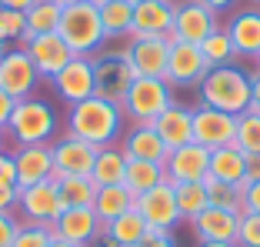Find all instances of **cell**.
I'll use <instances>...</instances> for the list:
<instances>
[{
  "instance_id": "obj_28",
  "label": "cell",
  "mask_w": 260,
  "mask_h": 247,
  "mask_svg": "<svg viewBox=\"0 0 260 247\" xmlns=\"http://www.w3.org/2000/svg\"><path fill=\"white\" fill-rule=\"evenodd\" d=\"M167 180V170H164V164H153V161H134V157H127V174H123V187H127L134 197L144 191H150V187L164 184Z\"/></svg>"
},
{
  "instance_id": "obj_34",
  "label": "cell",
  "mask_w": 260,
  "mask_h": 247,
  "mask_svg": "<svg viewBox=\"0 0 260 247\" xmlns=\"http://www.w3.org/2000/svg\"><path fill=\"white\" fill-rule=\"evenodd\" d=\"M204 187H207L210 207L230 210V214H244V191H240V184H223V180L204 177Z\"/></svg>"
},
{
  "instance_id": "obj_6",
  "label": "cell",
  "mask_w": 260,
  "mask_h": 247,
  "mask_svg": "<svg viewBox=\"0 0 260 247\" xmlns=\"http://www.w3.org/2000/svg\"><path fill=\"white\" fill-rule=\"evenodd\" d=\"M137 80L130 60L123 57V50H107V54H93V94L104 101L123 104L130 84Z\"/></svg>"
},
{
  "instance_id": "obj_3",
  "label": "cell",
  "mask_w": 260,
  "mask_h": 247,
  "mask_svg": "<svg viewBox=\"0 0 260 247\" xmlns=\"http://www.w3.org/2000/svg\"><path fill=\"white\" fill-rule=\"evenodd\" d=\"M7 140L14 147H30V144H54V137L60 134V117H57L54 104L47 97H27L17 101L14 114L7 120Z\"/></svg>"
},
{
  "instance_id": "obj_16",
  "label": "cell",
  "mask_w": 260,
  "mask_h": 247,
  "mask_svg": "<svg viewBox=\"0 0 260 247\" xmlns=\"http://www.w3.org/2000/svg\"><path fill=\"white\" fill-rule=\"evenodd\" d=\"M23 50H27V57L34 60V67H37V74L44 80H50L54 74H60V70L74 60V50L63 44V37L57 30H50V34H34V37L27 40V47H23Z\"/></svg>"
},
{
  "instance_id": "obj_49",
  "label": "cell",
  "mask_w": 260,
  "mask_h": 247,
  "mask_svg": "<svg viewBox=\"0 0 260 247\" xmlns=\"http://www.w3.org/2000/svg\"><path fill=\"white\" fill-rule=\"evenodd\" d=\"M30 4H34V0H0V7H4V10H20V14H27Z\"/></svg>"
},
{
  "instance_id": "obj_56",
  "label": "cell",
  "mask_w": 260,
  "mask_h": 247,
  "mask_svg": "<svg viewBox=\"0 0 260 247\" xmlns=\"http://www.w3.org/2000/svg\"><path fill=\"white\" fill-rule=\"evenodd\" d=\"M127 4H134V7H137V4H140V0H127Z\"/></svg>"
},
{
  "instance_id": "obj_40",
  "label": "cell",
  "mask_w": 260,
  "mask_h": 247,
  "mask_svg": "<svg viewBox=\"0 0 260 247\" xmlns=\"http://www.w3.org/2000/svg\"><path fill=\"white\" fill-rule=\"evenodd\" d=\"M17 204H20V187L0 184V214H17Z\"/></svg>"
},
{
  "instance_id": "obj_48",
  "label": "cell",
  "mask_w": 260,
  "mask_h": 247,
  "mask_svg": "<svg viewBox=\"0 0 260 247\" xmlns=\"http://www.w3.org/2000/svg\"><path fill=\"white\" fill-rule=\"evenodd\" d=\"M253 180H260V154H247V177H244V184H253Z\"/></svg>"
},
{
  "instance_id": "obj_10",
  "label": "cell",
  "mask_w": 260,
  "mask_h": 247,
  "mask_svg": "<svg viewBox=\"0 0 260 247\" xmlns=\"http://www.w3.org/2000/svg\"><path fill=\"white\" fill-rule=\"evenodd\" d=\"M44 77L37 74L34 60L27 57V50L14 47L0 57V90H7L14 101H27V97H37Z\"/></svg>"
},
{
  "instance_id": "obj_11",
  "label": "cell",
  "mask_w": 260,
  "mask_h": 247,
  "mask_svg": "<svg viewBox=\"0 0 260 247\" xmlns=\"http://www.w3.org/2000/svg\"><path fill=\"white\" fill-rule=\"evenodd\" d=\"M50 150H54V177H90V167L97 161L100 147L60 131L50 144Z\"/></svg>"
},
{
  "instance_id": "obj_31",
  "label": "cell",
  "mask_w": 260,
  "mask_h": 247,
  "mask_svg": "<svg viewBox=\"0 0 260 247\" xmlns=\"http://www.w3.org/2000/svg\"><path fill=\"white\" fill-rule=\"evenodd\" d=\"M60 14H63V7L57 4V0H34L30 7H27V14H23V20H27V34L34 37V34L57 30Z\"/></svg>"
},
{
  "instance_id": "obj_1",
  "label": "cell",
  "mask_w": 260,
  "mask_h": 247,
  "mask_svg": "<svg viewBox=\"0 0 260 247\" xmlns=\"http://www.w3.org/2000/svg\"><path fill=\"white\" fill-rule=\"evenodd\" d=\"M63 131L87 140V144H93V147H110V144H120L123 131H127V117H123L120 104L104 101V97L93 94L87 101L67 107Z\"/></svg>"
},
{
  "instance_id": "obj_8",
  "label": "cell",
  "mask_w": 260,
  "mask_h": 247,
  "mask_svg": "<svg viewBox=\"0 0 260 247\" xmlns=\"http://www.w3.org/2000/svg\"><path fill=\"white\" fill-rule=\"evenodd\" d=\"M210 64L200 54V44H180V40H170V54H167V80L174 90H197L200 80L207 77Z\"/></svg>"
},
{
  "instance_id": "obj_58",
  "label": "cell",
  "mask_w": 260,
  "mask_h": 247,
  "mask_svg": "<svg viewBox=\"0 0 260 247\" xmlns=\"http://www.w3.org/2000/svg\"><path fill=\"white\" fill-rule=\"evenodd\" d=\"M253 60H257V67H260V54H257V57H253Z\"/></svg>"
},
{
  "instance_id": "obj_22",
  "label": "cell",
  "mask_w": 260,
  "mask_h": 247,
  "mask_svg": "<svg viewBox=\"0 0 260 247\" xmlns=\"http://www.w3.org/2000/svg\"><path fill=\"white\" fill-rule=\"evenodd\" d=\"M120 150L134 161H153V164H164L170 154L160 134L153 131V123H130L120 137Z\"/></svg>"
},
{
  "instance_id": "obj_24",
  "label": "cell",
  "mask_w": 260,
  "mask_h": 247,
  "mask_svg": "<svg viewBox=\"0 0 260 247\" xmlns=\"http://www.w3.org/2000/svg\"><path fill=\"white\" fill-rule=\"evenodd\" d=\"M153 131L160 134V140L167 144V150H177L193 140V107L187 104H174L167 107L157 120H153Z\"/></svg>"
},
{
  "instance_id": "obj_13",
  "label": "cell",
  "mask_w": 260,
  "mask_h": 247,
  "mask_svg": "<svg viewBox=\"0 0 260 247\" xmlns=\"http://www.w3.org/2000/svg\"><path fill=\"white\" fill-rule=\"evenodd\" d=\"M234 137H237V117L234 114L193 104V140L197 144H204L207 150H217V147L234 144Z\"/></svg>"
},
{
  "instance_id": "obj_19",
  "label": "cell",
  "mask_w": 260,
  "mask_h": 247,
  "mask_svg": "<svg viewBox=\"0 0 260 247\" xmlns=\"http://www.w3.org/2000/svg\"><path fill=\"white\" fill-rule=\"evenodd\" d=\"M10 154H14V170H17V187L20 191L54 177V150H50V144L14 147Z\"/></svg>"
},
{
  "instance_id": "obj_5",
  "label": "cell",
  "mask_w": 260,
  "mask_h": 247,
  "mask_svg": "<svg viewBox=\"0 0 260 247\" xmlns=\"http://www.w3.org/2000/svg\"><path fill=\"white\" fill-rule=\"evenodd\" d=\"M174 94L177 90L164 77H137L134 84H130L123 104H120L123 117H127L130 123H153L167 107L177 104Z\"/></svg>"
},
{
  "instance_id": "obj_59",
  "label": "cell",
  "mask_w": 260,
  "mask_h": 247,
  "mask_svg": "<svg viewBox=\"0 0 260 247\" xmlns=\"http://www.w3.org/2000/svg\"><path fill=\"white\" fill-rule=\"evenodd\" d=\"M174 4H177V0H174Z\"/></svg>"
},
{
  "instance_id": "obj_23",
  "label": "cell",
  "mask_w": 260,
  "mask_h": 247,
  "mask_svg": "<svg viewBox=\"0 0 260 247\" xmlns=\"http://www.w3.org/2000/svg\"><path fill=\"white\" fill-rule=\"evenodd\" d=\"M237 227H240V214H230V210H220V207H207L190 221V231L197 244H207V240L234 244L237 240Z\"/></svg>"
},
{
  "instance_id": "obj_41",
  "label": "cell",
  "mask_w": 260,
  "mask_h": 247,
  "mask_svg": "<svg viewBox=\"0 0 260 247\" xmlns=\"http://www.w3.org/2000/svg\"><path fill=\"white\" fill-rule=\"evenodd\" d=\"M134 247H177V237L170 231H147Z\"/></svg>"
},
{
  "instance_id": "obj_37",
  "label": "cell",
  "mask_w": 260,
  "mask_h": 247,
  "mask_svg": "<svg viewBox=\"0 0 260 247\" xmlns=\"http://www.w3.org/2000/svg\"><path fill=\"white\" fill-rule=\"evenodd\" d=\"M234 144L244 154H260V114L247 107L244 114H237V137Z\"/></svg>"
},
{
  "instance_id": "obj_29",
  "label": "cell",
  "mask_w": 260,
  "mask_h": 247,
  "mask_svg": "<svg viewBox=\"0 0 260 247\" xmlns=\"http://www.w3.org/2000/svg\"><path fill=\"white\" fill-rule=\"evenodd\" d=\"M100 23H104V37L114 40V37H127L134 30V4L127 0H107L100 7Z\"/></svg>"
},
{
  "instance_id": "obj_42",
  "label": "cell",
  "mask_w": 260,
  "mask_h": 247,
  "mask_svg": "<svg viewBox=\"0 0 260 247\" xmlns=\"http://www.w3.org/2000/svg\"><path fill=\"white\" fill-rule=\"evenodd\" d=\"M240 191H244V214H260V180L240 184Z\"/></svg>"
},
{
  "instance_id": "obj_27",
  "label": "cell",
  "mask_w": 260,
  "mask_h": 247,
  "mask_svg": "<svg viewBox=\"0 0 260 247\" xmlns=\"http://www.w3.org/2000/svg\"><path fill=\"white\" fill-rule=\"evenodd\" d=\"M134 207V194L123 184H110V187H97V197H93V214L104 221V227L114 221V217L127 214Z\"/></svg>"
},
{
  "instance_id": "obj_47",
  "label": "cell",
  "mask_w": 260,
  "mask_h": 247,
  "mask_svg": "<svg viewBox=\"0 0 260 247\" xmlns=\"http://www.w3.org/2000/svg\"><path fill=\"white\" fill-rule=\"evenodd\" d=\"M250 110L260 114V67L250 70Z\"/></svg>"
},
{
  "instance_id": "obj_12",
  "label": "cell",
  "mask_w": 260,
  "mask_h": 247,
  "mask_svg": "<svg viewBox=\"0 0 260 247\" xmlns=\"http://www.w3.org/2000/svg\"><path fill=\"white\" fill-rule=\"evenodd\" d=\"M47 84H50L57 101L67 104V107L93 97V57H77L74 54V60H70L60 74H54Z\"/></svg>"
},
{
  "instance_id": "obj_55",
  "label": "cell",
  "mask_w": 260,
  "mask_h": 247,
  "mask_svg": "<svg viewBox=\"0 0 260 247\" xmlns=\"http://www.w3.org/2000/svg\"><path fill=\"white\" fill-rule=\"evenodd\" d=\"M90 4H93V7H104V4H107V0H90Z\"/></svg>"
},
{
  "instance_id": "obj_44",
  "label": "cell",
  "mask_w": 260,
  "mask_h": 247,
  "mask_svg": "<svg viewBox=\"0 0 260 247\" xmlns=\"http://www.w3.org/2000/svg\"><path fill=\"white\" fill-rule=\"evenodd\" d=\"M0 184H17L14 154H10V150H0Z\"/></svg>"
},
{
  "instance_id": "obj_36",
  "label": "cell",
  "mask_w": 260,
  "mask_h": 247,
  "mask_svg": "<svg viewBox=\"0 0 260 247\" xmlns=\"http://www.w3.org/2000/svg\"><path fill=\"white\" fill-rule=\"evenodd\" d=\"M200 54H204V60L210 64V67H223V64L237 60V50H234V40H230L227 27H220V30L210 34V37L200 44Z\"/></svg>"
},
{
  "instance_id": "obj_46",
  "label": "cell",
  "mask_w": 260,
  "mask_h": 247,
  "mask_svg": "<svg viewBox=\"0 0 260 247\" xmlns=\"http://www.w3.org/2000/svg\"><path fill=\"white\" fill-rule=\"evenodd\" d=\"M14 107H17V101L10 97L7 90H0V127H7V120H10V114H14Z\"/></svg>"
},
{
  "instance_id": "obj_9",
  "label": "cell",
  "mask_w": 260,
  "mask_h": 247,
  "mask_svg": "<svg viewBox=\"0 0 260 247\" xmlns=\"http://www.w3.org/2000/svg\"><path fill=\"white\" fill-rule=\"evenodd\" d=\"M223 23L214 10H207L197 0H177L174 4V27H170V40L180 44H204L214 30H220Z\"/></svg>"
},
{
  "instance_id": "obj_38",
  "label": "cell",
  "mask_w": 260,
  "mask_h": 247,
  "mask_svg": "<svg viewBox=\"0 0 260 247\" xmlns=\"http://www.w3.org/2000/svg\"><path fill=\"white\" fill-rule=\"evenodd\" d=\"M50 240H54V234H50V227H47V224L20 221L17 237H14V244H10V247H50Z\"/></svg>"
},
{
  "instance_id": "obj_25",
  "label": "cell",
  "mask_w": 260,
  "mask_h": 247,
  "mask_svg": "<svg viewBox=\"0 0 260 247\" xmlns=\"http://www.w3.org/2000/svg\"><path fill=\"white\" fill-rule=\"evenodd\" d=\"M207 177L223 180V184H244V177H247V154L237 144H227V147L210 150V170H207Z\"/></svg>"
},
{
  "instance_id": "obj_45",
  "label": "cell",
  "mask_w": 260,
  "mask_h": 247,
  "mask_svg": "<svg viewBox=\"0 0 260 247\" xmlns=\"http://www.w3.org/2000/svg\"><path fill=\"white\" fill-rule=\"evenodd\" d=\"M197 4H204L207 10H214L217 17H223V14H234V10L240 7V0H197Z\"/></svg>"
},
{
  "instance_id": "obj_17",
  "label": "cell",
  "mask_w": 260,
  "mask_h": 247,
  "mask_svg": "<svg viewBox=\"0 0 260 247\" xmlns=\"http://www.w3.org/2000/svg\"><path fill=\"white\" fill-rule=\"evenodd\" d=\"M164 170H167L170 184H193V180H204L207 170H210V150L197 140L170 150L167 161H164Z\"/></svg>"
},
{
  "instance_id": "obj_2",
  "label": "cell",
  "mask_w": 260,
  "mask_h": 247,
  "mask_svg": "<svg viewBox=\"0 0 260 247\" xmlns=\"http://www.w3.org/2000/svg\"><path fill=\"white\" fill-rule=\"evenodd\" d=\"M197 104L217 107L234 117L244 114L250 107V70L240 67L237 60L223 64V67H210L197 87Z\"/></svg>"
},
{
  "instance_id": "obj_21",
  "label": "cell",
  "mask_w": 260,
  "mask_h": 247,
  "mask_svg": "<svg viewBox=\"0 0 260 247\" xmlns=\"http://www.w3.org/2000/svg\"><path fill=\"white\" fill-rule=\"evenodd\" d=\"M174 27V0H140L134 7L130 37H170Z\"/></svg>"
},
{
  "instance_id": "obj_32",
  "label": "cell",
  "mask_w": 260,
  "mask_h": 247,
  "mask_svg": "<svg viewBox=\"0 0 260 247\" xmlns=\"http://www.w3.org/2000/svg\"><path fill=\"white\" fill-rule=\"evenodd\" d=\"M30 34H27V20H23L20 10H4L0 7V57L14 50V47H27Z\"/></svg>"
},
{
  "instance_id": "obj_53",
  "label": "cell",
  "mask_w": 260,
  "mask_h": 247,
  "mask_svg": "<svg viewBox=\"0 0 260 247\" xmlns=\"http://www.w3.org/2000/svg\"><path fill=\"white\" fill-rule=\"evenodd\" d=\"M50 247H77V244H67V240H57L54 237V240H50Z\"/></svg>"
},
{
  "instance_id": "obj_30",
  "label": "cell",
  "mask_w": 260,
  "mask_h": 247,
  "mask_svg": "<svg viewBox=\"0 0 260 247\" xmlns=\"http://www.w3.org/2000/svg\"><path fill=\"white\" fill-rule=\"evenodd\" d=\"M57 194H60L63 210L67 207H93L97 187L90 177H57Z\"/></svg>"
},
{
  "instance_id": "obj_50",
  "label": "cell",
  "mask_w": 260,
  "mask_h": 247,
  "mask_svg": "<svg viewBox=\"0 0 260 247\" xmlns=\"http://www.w3.org/2000/svg\"><path fill=\"white\" fill-rule=\"evenodd\" d=\"M87 247H120V244H117V240L110 237L107 231H104V234H97V237H93V240H90V244H87Z\"/></svg>"
},
{
  "instance_id": "obj_18",
  "label": "cell",
  "mask_w": 260,
  "mask_h": 247,
  "mask_svg": "<svg viewBox=\"0 0 260 247\" xmlns=\"http://www.w3.org/2000/svg\"><path fill=\"white\" fill-rule=\"evenodd\" d=\"M104 231H107V227L93 214V207H67L54 224H50V234H54L57 240H67V244H77V247H87Z\"/></svg>"
},
{
  "instance_id": "obj_57",
  "label": "cell",
  "mask_w": 260,
  "mask_h": 247,
  "mask_svg": "<svg viewBox=\"0 0 260 247\" xmlns=\"http://www.w3.org/2000/svg\"><path fill=\"white\" fill-rule=\"evenodd\" d=\"M250 4H253V7H260V0H250Z\"/></svg>"
},
{
  "instance_id": "obj_35",
  "label": "cell",
  "mask_w": 260,
  "mask_h": 247,
  "mask_svg": "<svg viewBox=\"0 0 260 247\" xmlns=\"http://www.w3.org/2000/svg\"><path fill=\"white\" fill-rule=\"evenodd\" d=\"M107 234H110V237H114L120 247H134V244H137V240L147 234V221H144V217H140L134 207H130L127 214H120V217H114V221H110V224H107Z\"/></svg>"
},
{
  "instance_id": "obj_54",
  "label": "cell",
  "mask_w": 260,
  "mask_h": 247,
  "mask_svg": "<svg viewBox=\"0 0 260 247\" xmlns=\"http://www.w3.org/2000/svg\"><path fill=\"white\" fill-rule=\"evenodd\" d=\"M60 7H70V4H84V0H57Z\"/></svg>"
},
{
  "instance_id": "obj_15",
  "label": "cell",
  "mask_w": 260,
  "mask_h": 247,
  "mask_svg": "<svg viewBox=\"0 0 260 247\" xmlns=\"http://www.w3.org/2000/svg\"><path fill=\"white\" fill-rule=\"evenodd\" d=\"M170 37H130L123 47V57L130 60L137 77H164L167 74Z\"/></svg>"
},
{
  "instance_id": "obj_43",
  "label": "cell",
  "mask_w": 260,
  "mask_h": 247,
  "mask_svg": "<svg viewBox=\"0 0 260 247\" xmlns=\"http://www.w3.org/2000/svg\"><path fill=\"white\" fill-rule=\"evenodd\" d=\"M17 227H20V221H17L14 214H0V247H10V244H14Z\"/></svg>"
},
{
  "instance_id": "obj_20",
  "label": "cell",
  "mask_w": 260,
  "mask_h": 247,
  "mask_svg": "<svg viewBox=\"0 0 260 247\" xmlns=\"http://www.w3.org/2000/svg\"><path fill=\"white\" fill-rule=\"evenodd\" d=\"M227 34L234 40V50L237 57H257L260 54V7L247 4V7H237L234 14L227 17Z\"/></svg>"
},
{
  "instance_id": "obj_14",
  "label": "cell",
  "mask_w": 260,
  "mask_h": 247,
  "mask_svg": "<svg viewBox=\"0 0 260 247\" xmlns=\"http://www.w3.org/2000/svg\"><path fill=\"white\" fill-rule=\"evenodd\" d=\"M17 210L23 214V221H30V224H47V227H50L57 217L63 214L60 194H57V177L40 180V184H34V187H23Z\"/></svg>"
},
{
  "instance_id": "obj_7",
  "label": "cell",
  "mask_w": 260,
  "mask_h": 247,
  "mask_svg": "<svg viewBox=\"0 0 260 247\" xmlns=\"http://www.w3.org/2000/svg\"><path fill=\"white\" fill-rule=\"evenodd\" d=\"M134 210L147 221V231H170L174 234L177 224H184L180 221V210H177V194H174L170 180L137 194L134 197Z\"/></svg>"
},
{
  "instance_id": "obj_33",
  "label": "cell",
  "mask_w": 260,
  "mask_h": 247,
  "mask_svg": "<svg viewBox=\"0 0 260 247\" xmlns=\"http://www.w3.org/2000/svg\"><path fill=\"white\" fill-rule=\"evenodd\" d=\"M174 194H177V210H180V221H187V224H190L200 210L210 207L204 180H193V184H174Z\"/></svg>"
},
{
  "instance_id": "obj_52",
  "label": "cell",
  "mask_w": 260,
  "mask_h": 247,
  "mask_svg": "<svg viewBox=\"0 0 260 247\" xmlns=\"http://www.w3.org/2000/svg\"><path fill=\"white\" fill-rule=\"evenodd\" d=\"M0 150H7V131L0 127Z\"/></svg>"
},
{
  "instance_id": "obj_4",
  "label": "cell",
  "mask_w": 260,
  "mask_h": 247,
  "mask_svg": "<svg viewBox=\"0 0 260 247\" xmlns=\"http://www.w3.org/2000/svg\"><path fill=\"white\" fill-rule=\"evenodd\" d=\"M57 34L63 37V44L74 50L77 57H93L104 47V23H100V7H93L90 0L84 4H70L63 7Z\"/></svg>"
},
{
  "instance_id": "obj_39",
  "label": "cell",
  "mask_w": 260,
  "mask_h": 247,
  "mask_svg": "<svg viewBox=\"0 0 260 247\" xmlns=\"http://www.w3.org/2000/svg\"><path fill=\"white\" fill-rule=\"evenodd\" d=\"M237 247H260V214H240L237 227Z\"/></svg>"
},
{
  "instance_id": "obj_26",
  "label": "cell",
  "mask_w": 260,
  "mask_h": 247,
  "mask_svg": "<svg viewBox=\"0 0 260 247\" xmlns=\"http://www.w3.org/2000/svg\"><path fill=\"white\" fill-rule=\"evenodd\" d=\"M123 174H127V154L120 150V144L100 147V150H97V161H93V167H90L93 187L123 184Z\"/></svg>"
},
{
  "instance_id": "obj_51",
  "label": "cell",
  "mask_w": 260,
  "mask_h": 247,
  "mask_svg": "<svg viewBox=\"0 0 260 247\" xmlns=\"http://www.w3.org/2000/svg\"><path fill=\"white\" fill-rule=\"evenodd\" d=\"M197 247H237V244H227V240H207V244H197Z\"/></svg>"
}]
</instances>
